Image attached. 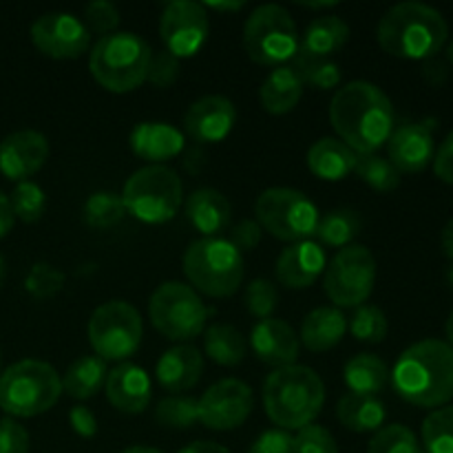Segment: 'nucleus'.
Instances as JSON below:
<instances>
[{
	"mask_svg": "<svg viewBox=\"0 0 453 453\" xmlns=\"http://www.w3.org/2000/svg\"><path fill=\"white\" fill-rule=\"evenodd\" d=\"M279 292L273 281L268 279H255L250 286L246 288V308L252 317L259 321L264 319H273V312L277 310Z\"/></svg>",
	"mask_w": 453,
	"mask_h": 453,
	"instance_id": "obj_44",
	"label": "nucleus"
},
{
	"mask_svg": "<svg viewBox=\"0 0 453 453\" xmlns=\"http://www.w3.org/2000/svg\"><path fill=\"white\" fill-rule=\"evenodd\" d=\"M237 122V109L224 96H203L188 106L184 128L199 144H215L226 140Z\"/></svg>",
	"mask_w": 453,
	"mask_h": 453,
	"instance_id": "obj_18",
	"label": "nucleus"
},
{
	"mask_svg": "<svg viewBox=\"0 0 453 453\" xmlns=\"http://www.w3.org/2000/svg\"><path fill=\"white\" fill-rule=\"evenodd\" d=\"M336 414H339L341 425H345L348 429L357 434L365 432H376L380 429V425L385 423V411L383 401H379L376 396H357V394H348L339 401L336 407Z\"/></svg>",
	"mask_w": 453,
	"mask_h": 453,
	"instance_id": "obj_32",
	"label": "nucleus"
},
{
	"mask_svg": "<svg viewBox=\"0 0 453 453\" xmlns=\"http://www.w3.org/2000/svg\"><path fill=\"white\" fill-rule=\"evenodd\" d=\"M447 58H449V62L453 65V40H451L449 47H447Z\"/></svg>",
	"mask_w": 453,
	"mask_h": 453,
	"instance_id": "obj_60",
	"label": "nucleus"
},
{
	"mask_svg": "<svg viewBox=\"0 0 453 453\" xmlns=\"http://www.w3.org/2000/svg\"><path fill=\"white\" fill-rule=\"evenodd\" d=\"M82 22L88 31H96L100 34V38H104V35L115 34V29L119 27V9L109 0H93L84 7Z\"/></svg>",
	"mask_w": 453,
	"mask_h": 453,
	"instance_id": "obj_45",
	"label": "nucleus"
},
{
	"mask_svg": "<svg viewBox=\"0 0 453 453\" xmlns=\"http://www.w3.org/2000/svg\"><path fill=\"white\" fill-rule=\"evenodd\" d=\"M206 354L215 363L226 367H234L246 357V341L242 332L226 323H212L206 330Z\"/></svg>",
	"mask_w": 453,
	"mask_h": 453,
	"instance_id": "obj_33",
	"label": "nucleus"
},
{
	"mask_svg": "<svg viewBox=\"0 0 453 453\" xmlns=\"http://www.w3.org/2000/svg\"><path fill=\"white\" fill-rule=\"evenodd\" d=\"M184 133L166 122H142L131 131V149L146 162H166L184 150Z\"/></svg>",
	"mask_w": 453,
	"mask_h": 453,
	"instance_id": "obj_24",
	"label": "nucleus"
},
{
	"mask_svg": "<svg viewBox=\"0 0 453 453\" xmlns=\"http://www.w3.org/2000/svg\"><path fill=\"white\" fill-rule=\"evenodd\" d=\"M449 25L438 9L425 3L394 4L379 22L376 38L394 58L429 60L447 42Z\"/></svg>",
	"mask_w": 453,
	"mask_h": 453,
	"instance_id": "obj_3",
	"label": "nucleus"
},
{
	"mask_svg": "<svg viewBox=\"0 0 453 453\" xmlns=\"http://www.w3.org/2000/svg\"><path fill=\"white\" fill-rule=\"evenodd\" d=\"M349 38L348 22L341 16H319L308 25L299 40V53L312 58H330Z\"/></svg>",
	"mask_w": 453,
	"mask_h": 453,
	"instance_id": "obj_29",
	"label": "nucleus"
},
{
	"mask_svg": "<svg viewBox=\"0 0 453 453\" xmlns=\"http://www.w3.org/2000/svg\"><path fill=\"white\" fill-rule=\"evenodd\" d=\"M354 171L367 186H372L379 193H389V190H396L401 186V173L394 168L389 159L380 157L376 153L357 155Z\"/></svg>",
	"mask_w": 453,
	"mask_h": 453,
	"instance_id": "obj_36",
	"label": "nucleus"
},
{
	"mask_svg": "<svg viewBox=\"0 0 453 453\" xmlns=\"http://www.w3.org/2000/svg\"><path fill=\"white\" fill-rule=\"evenodd\" d=\"M203 358L193 345H177L166 349L157 363V383L173 394L193 389L202 379Z\"/></svg>",
	"mask_w": 453,
	"mask_h": 453,
	"instance_id": "obj_23",
	"label": "nucleus"
},
{
	"mask_svg": "<svg viewBox=\"0 0 453 453\" xmlns=\"http://www.w3.org/2000/svg\"><path fill=\"white\" fill-rule=\"evenodd\" d=\"M122 453H162L159 449H153V447H128Z\"/></svg>",
	"mask_w": 453,
	"mask_h": 453,
	"instance_id": "obj_57",
	"label": "nucleus"
},
{
	"mask_svg": "<svg viewBox=\"0 0 453 453\" xmlns=\"http://www.w3.org/2000/svg\"><path fill=\"white\" fill-rule=\"evenodd\" d=\"M155 420L164 427L188 429L199 420L197 398L193 396H171L159 401L155 407Z\"/></svg>",
	"mask_w": 453,
	"mask_h": 453,
	"instance_id": "obj_39",
	"label": "nucleus"
},
{
	"mask_svg": "<svg viewBox=\"0 0 453 453\" xmlns=\"http://www.w3.org/2000/svg\"><path fill=\"white\" fill-rule=\"evenodd\" d=\"M13 211H12V202H9L7 195L0 190V239L4 237V234H9V230L13 228Z\"/></svg>",
	"mask_w": 453,
	"mask_h": 453,
	"instance_id": "obj_53",
	"label": "nucleus"
},
{
	"mask_svg": "<svg viewBox=\"0 0 453 453\" xmlns=\"http://www.w3.org/2000/svg\"><path fill=\"white\" fill-rule=\"evenodd\" d=\"M252 349L265 365L288 367L295 365L299 357V339L295 330L281 319H264L252 327Z\"/></svg>",
	"mask_w": 453,
	"mask_h": 453,
	"instance_id": "obj_21",
	"label": "nucleus"
},
{
	"mask_svg": "<svg viewBox=\"0 0 453 453\" xmlns=\"http://www.w3.org/2000/svg\"><path fill=\"white\" fill-rule=\"evenodd\" d=\"M295 453H339L334 436L321 425L299 429L295 438Z\"/></svg>",
	"mask_w": 453,
	"mask_h": 453,
	"instance_id": "obj_47",
	"label": "nucleus"
},
{
	"mask_svg": "<svg viewBox=\"0 0 453 453\" xmlns=\"http://www.w3.org/2000/svg\"><path fill=\"white\" fill-rule=\"evenodd\" d=\"M376 281V259L365 246L341 248L326 265L323 288L339 308H358L370 299Z\"/></svg>",
	"mask_w": 453,
	"mask_h": 453,
	"instance_id": "obj_13",
	"label": "nucleus"
},
{
	"mask_svg": "<svg viewBox=\"0 0 453 453\" xmlns=\"http://www.w3.org/2000/svg\"><path fill=\"white\" fill-rule=\"evenodd\" d=\"M31 40L44 56L56 60H73L88 49L91 31L73 13H44L31 25Z\"/></svg>",
	"mask_w": 453,
	"mask_h": 453,
	"instance_id": "obj_16",
	"label": "nucleus"
},
{
	"mask_svg": "<svg viewBox=\"0 0 453 453\" xmlns=\"http://www.w3.org/2000/svg\"><path fill=\"white\" fill-rule=\"evenodd\" d=\"M330 122L354 153H376L394 131V106L376 84L357 80L334 93Z\"/></svg>",
	"mask_w": 453,
	"mask_h": 453,
	"instance_id": "obj_1",
	"label": "nucleus"
},
{
	"mask_svg": "<svg viewBox=\"0 0 453 453\" xmlns=\"http://www.w3.org/2000/svg\"><path fill=\"white\" fill-rule=\"evenodd\" d=\"M62 286H65V274L53 268L51 264H44V261L35 264L25 279V290L38 301L56 296L62 290Z\"/></svg>",
	"mask_w": 453,
	"mask_h": 453,
	"instance_id": "obj_43",
	"label": "nucleus"
},
{
	"mask_svg": "<svg viewBox=\"0 0 453 453\" xmlns=\"http://www.w3.org/2000/svg\"><path fill=\"white\" fill-rule=\"evenodd\" d=\"M434 173L438 180L453 186V131L445 137L438 153H434Z\"/></svg>",
	"mask_w": 453,
	"mask_h": 453,
	"instance_id": "obj_51",
	"label": "nucleus"
},
{
	"mask_svg": "<svg viewBox=\"0 0 453 453\" xmlns=\"http://www.w3.org/2000/svg\"><path fill=\"white\" fill-rule=\"evenodd\" d=\"M106 398L124 414H140L150 403V379L140 365L122 363L106 376Z\"/></svg>",
	"mask_w": 453,
	"mask_h": 453,
	"instance_id": "obj_22",
	"label": "nucleus"
},
{
	"mask_svg": "<svg viewBox=\"0 0 453 453\" xmlns=\"http://www.w3.org/2000/svg\"><path fill=\"white\" fill-rule=\"evenodd\" d=\"M445 332H447V343H449L451 348H453V312L449 314V319H447Z\"/></svg>",
	"mask_w": 453,
	"mask_h": 453,
	"instance_id": "obj_58",
	"label": "nucleus"
},
{
	"mask_svg": "<svg viewBox=\"0 0 453 453\" xmlns=\"http://www.w3.org/2000/svg\"><path fill=\"white\" fill-rule=\"evenodd\" d=\"M60 394L62 379L56 367L44 361H18L0 376V407L16 418L44 414L56 405Z\"/></svg>",
	"mask_w": 453,
	"mask_h": 453,
	"instance_id": "obj_6",
	"label": "nucleus"
},
{
	"mask_svg": "<svg viewBox=\"0 0 453 453\" xmlns=\"http://www.w3.org/2000/svg\"><path fill=\"white\" fill-rule=\"evenodd\" d=\"M242 7L243 3H208V9H217V12H237Z\"/></svg>",
	"mask_w": 453,
	"mask_h": 453,
	"instance_id": "obj_56",
	"label": "nucleus"
},
{
	"mask_svg": "<svg viewBox=\"0 0 453 453\" xmlns=\"http://www.w3.org/2000/svg\"><path fill=\"white\" fill-rule=\"evenodd\" d=\"M434 119L394 128L388 140V159L398 173H420L429 166V162H434Z\"/></svg>",
	"mask_w": 453,
	"mask_h": 453,
	"instance_id": "obj_17",
	"label": "nucleus"
},
{
	"mask_svg": "<svg viewBox=\"0 0 453 453\" xmlns=\"http://www.w3.org/2000/svg\"><path fill=\"white\" fill-rule=\"evenodd\" d=\"M88 341L102 361H127L142 343L140 312L127 301L102 303L88 319Z\"/></svg>",
	"mask_w": 453,
	"mask_h": 453,
	"instance_id": "obj_12",
	"label": "nucleus"
},
{
	"mask_svg": "<svg viewBox=\"0 0 453 453\" xmlns=\"http://www.w3.org/2000/svg\"><path fill=\"white\" fill-rule=\"evenodd\" d=\"M295 62L296 73L303 80V87L319 88V91H327V88H336L341 82V66L332 62L330 58H312L305 53H296L292 58Z\"/></svg>",
	"mask_w": 453,
	"mask_h": 453,
	"instance_id": "obj_37",
	"label": "nucleus"
},
{
	"mask_svg": "<svg viewBox=\"0 0 453 453\" xmlns=\"http://www.w3.org/2000/svg\"><path fill=\"white\" fill-rule=\"evenodd\" d=\"M69 420L71 427L75 429V434H80L82 438H91L97 434V420L88 407H73L69 414Z\"/></svg>",
	"mask_w": 453,
	"mask_h": 453,
	"instance_id": "obj_52",
	"label": "nucleus"
},
{
	"mask_svg": "<svg viewBox=\"0 0 453 453\" xmlns=\"http://www.w3.org/2000/svg\"><path fill=\"white\" fill-rule=\"evenodd\" d=\"M153 51L142 35L115 31L93 47L88 69L100 87L111 93H128L146 82V71Z\"/></svg>",
	"mask_w": 453,
	"mask_h": 453,
	"instance_id": "obj_5",
	"label": "nucleus"
},
{
	"mask_svg": "<svg viewBox=\"0 0 453 453\" xmlns=\"http://www.w3.org/2000/svg\"><path fill=\"white\" fill-rule=\"evenodd\" d=\"M257 224L281 242H305L319 226V208L295 188H268L255 203Z\"/></svg>",
	"mask_w": 453,
	"mask_h": 453,
	"instance_id": "obj_10",
	"label": "nucleus"
},
{
	"mask_svg": "<svg viewBox=\"0 0 453 453\" xmlns=\"http://www.w3.org/2000/svg\"><path fill=\"white\" fill-rule=\"evenodd\" d=\"M206 7L193 0L168 3L159 18V35L175 58L195 56L208 40Z\"/></svg>",
	"mask_w": 453,
	"mask_h": 453,
	"instance_id": "obj_14",
	"label": "nucleus"
},
{
	"mask_svg": "<svg viewBox=\"0 0 453 453\" xmlns=\"http://www.w3.org/2000/svg\"><path fill=\"white\" fill-rule=\"evenodd\" d=\"M367 453H420L414 432L405 425H389L379 429L370 441Z\"/></svg>",
	"mask_w": 453,
	"mask_h": 453,
	"instance_id": "obj_42",
	"label": "nucleus"
},
{
	"mask_svg": "<svg viewBox=\"0 0 453 453\" xmlns=\"http://www.w3.org/2000/svg\"><path fill=\"white\" fill-rule=\"evenodd\" d=\"M29 434L13 418L0 420V453H29Z\"/></svg>",
	"mask_w": 453,
	"mask_h": 453,
	"instance_id": "obj_48",
	"label": "nucleus"
},
{
	"mask_svg": "<svg viewBox=\"0 0 453 453\" xmlns=\"http://www.w3.org/2000/svg\"><path fill=\"white\" fill-rule=\"evenodd\" d=\"M49 159V142L38 131H16L0 142V173L12 181H27Z\"/></svg>",
	"mask_w": 453,
	"mask_h": 453,
	"instance_id": "obj_19",
	"label": "nucleus"
},
{
	"mask_svg": "<svg viewBox=\"0 0 453 453\" xmlns=\"http://www.w3.org/2000/svg\"><path fill=\"white\" fill-rule=\"evenodd\" d=\"M230 202L215 188H199L186 202L188 221L206 237H215L230 224Z\"/></svg>",
	"mask_w": 453,
	"mask_h": 453,
	"instance_id": "obj_25",
	"label": "nucleus"
},
{
	"mask_svg": "<svg viewBox=\"0 0 453 453\" xmlns=\"http://www.w3.org/2000/svg\"><path fill=\"white\" fill-rule=\"evenodd\" d=\"M345 385L357 396H379L389 380V370L383 358L374 354H358L345 365Z\"/></svg>",
	"mask_w": 453,
	"mask_h": 453,
	"instance_id": "obj_30",
	"label": "nucleus"
},
{
	"mask_svg": "<svg viewBox=\"0 0 453 453\" xmlns=\"http://www.w3.org/2000/svg\"><path fill=\"white\" fill-rule=\"evenodd\" d=\"M447 281H449V286L453 288V265L449 268V273H447Z\"/></svg>",
	"mask_w": 453,
	"mask_h": 453,
	"instance_id": "obj_61",
	"label": "nucleus"
},
{
	"mask_svg": "<svg viewBox=\"0 0 453 453\" xmlns=\"http://www.w3.org/2000/svg\"><path fill=\"white\" fill-rule=\"evenodd\" d=\"M255 398L252 389L239 379H224L208 388L197 401L199 423L215 432H228L246 423Z\"/></svg>",
	"mask_w": 453,
	"mask_h": 453,
	"instance_id": "obj_15",
	"label": "nucleus"
},
{
	"mask_svg": "<svg viewBox=\"0 0 453 453\" xmlns=\"http://www.w3.org/2000/svg\"><path fill=\"white\" fill-rule=\"evenodd\" d=\"M357 155L345 142L336 137H323L308 150V168L326 181H339L354 171Z\"/></svg>",
	"mask_w": 453,
	"mask_h": 453,
	"instance_id": "obj_26",
	"label": "nucleus"
},
{
	"mask_svg": "<svg viewBox=\"0 0 453 453\" xmlns=\"http://www.w3.org/2000/svg\"><path fill=\"white\" fill-rule=\"evenodd\" d=\"M423 442L427 453H453V405L438 407L425 418Z\"/></svg>",
	"mask_w": 453,
	"mask_h": 453,
	"instance_id": "obj_38",
	"label": "nucleus"
},
{
	"mask_svg": "<svg viewBox=\"0 0 453 453\" xmlns=\"http://www.w3.org/2000/svg\"><path fill=\"white\" fill-rule=\"evenodd\" d=\"M106 376H109L106 361H102L100 357H80L66 370L62 379V392H66L75 401H87L104 388Z\"/></svg>",
	"mask_w": 453,
	"mask_h": 453,
	"instance_id": "obj_31",
	"label": "nucleus"
},
{
	"mask_svg": "<svg viewBox=\"0 0 453 453\" xmlns=\"http://www.w3.org/2000/svg\"><path fill=\"white\" fill-rule=\"evenodd\" d=\"M261 226L252 219H243L239 221L237 226L233 228V234H230L228 242L237 248L239 252H248V250H255L261 242Z\"/></svg>",
	"mask_w": 453,
	"mask_h": 453,
	"instance_id": "obj_50",
	"label": "nucleus"
},
{
	"mask_svg": "<svg viewBox=\"0 0 453 453\" xmlns=\"http://www.w3.org/2000/svg\"><path fill=\"white\" fill-rule=\"evenodd\" d=\"M303 96V80L292 65L277 66L259 88V100L268 113L286 115L299 104Z\"/></svg>",
	"mask_w": 453,
	"mask_h": 453,
	"instance_id": "obj_27",
	"label": "nucleus"
},
{
	"mask_svg": "<svg viewBox=\"0 0 453 453\" xmlns=\"http://www.w3.org/2000/svg\"><path fill=\"white\" fill-rule=\"evenodd\" d=\"M326 403L321 376L305 365L277 367L265 379L264 405L279 429H303L312 425Z\"/></svg>",
	"mask_w": 453,
	"mask_h": 453,
	"instance_id": "obj_4",
	"label": "nucleus"
},
{
	"mask_svg": "<svg viewBox=\"0 0 453 453\" xmlns=\"http://www.w3.org/2000/svg\"><path fill=\"white\" fill-rule=\"evenodd\" d=\"M12 211L13 217L22 219L25 224H34L40 217L44 215V208H47V195L40 188L35 181H18V186L13 188L12 197Z\"/></svg>",
	"mask_w": 453,
	"mask_h": 453,
	"instance_id": "obj_40",
	"label": "nucleus"
},
{
	"mask_svg": "<svg viewBox=\"0 0 453 453\" xmlns=\"http://www.w3.org/2000/svg\"><path fill=\"white\" fill-rule=\"evenodd\" d=\"M184 199L181 180L173 168L150 164L128 177L122 202L127 212L144 224H164L177 215Z\"/></svg>",
	"mask_w": 453,
	"mask_h": 453,
	"instance_id": "obj_8",
	"label": "nucleus"
},
{
	"mask_svg": "<svg viewBox=\"0 0 453 453\" xmlns=\"http://www.w3.org/2000/svg\"><path fill=\"white\" fill-rule=\"evenodd\" d=\"M327 257L319 242H296L279 255L277 279L281 286L301 290L310 288L323 273H326Z\"/></svg>",
	"mask_w": 453,
	"mask_h": 453,
	"instance_id": "obj_20",
	"label": "nucleus"
},
{
	"mask_svg": "<svg viewBox=\"0 0 453 453\" xmlns=\"http://www.w3.org/2000/svg\"><path fill=\"white\" fill-rule=\"evenodd\" d=\"M358 233H361V217L354 211H349V208H339V211L327 212L326 217L319 219L317 230H314L319 243L330 248L352 246Z\"/></svg>",
	"mask_w": 453,
	"mask_h": 453,
	"instance_id": "obj_34",
	"label": "nucleus"
},
{
	"mask_svg": "<svg viewBox=\"0 0 453 453\" xmlns=\"http://www.w3.org/2000/svg\"><path fill=\"white\" fill-rule=\"evenodd\" d=\"M345 332H348L345 314L339 308L323 305V308L312 310L303 319L301 339H303L305 348L310 352H327V349L336 348L343 341Z\"/></svg>",
	"mask_w": 453,
	"mask_h": 453,
	"instance_id": "obj_28",
	"label": "nucleus"
},
{
	"mask_svg": "<svg viewBox=\"0 0 453 453\" xmlns=\"http://www.w3.org/2000/svg\"><path fill=\"white\" fill-rule=\"evenodd\" d=\"M4 279H7V261H4L3 252H0V288H3Z\"/></svg>",
	"mask_w": 453,
	"mask_h": 453,
	"instance_id": "obj_59",
	"label": "nucleus"
},
{
	"mask_svg": "<svg viewBox=\"0 0 453 453\" xmlns=\"http://www.w3.org/2000/svg\"><path fill=\"white\" fill-rule=\"evenodd\" d=\"M441 243H442V252H445L449 259H453V219L447 221V226L442 228Z\"/></svg>",
	"mask_w": 453,
	"mask_h": 453,
	"instance_id": "obj_55",
	"label": "nucleus"
},
{
	"mask_svg": "<svg viewBox=\"0 0 453 453\" xmlns=\"http://www.w3.org/2000/svg\"><path fill=\"white\" fill-rule=\"evenodd\" d=\"M248 453H295V438L283 429H270L257 438Z\"/></svg>",
	"mask_w": 453,
	"mask_h": 453,
	"instance_id": "obj_49",
	"label": "nucleus"
},
{
	"mask_svg": "<svg viewBox=\"0 0 453 453\" xmlns=\"http://www.w3.org/2000/svg\"><path fill=\"white\" fill-rule=\"evenodd\" d=\"M184 273L203 295L215 299L230 296L243 281V255L228 239H197L186 248Z\"/></svg>",
	"mask_w": 453,
	"mask_h": 453,
	"instance_id": "obj_7",
	"label": "nucleus"
},
{
	"mask_svg": "<svg viewBox=\"0 0 453 453\" xmlns=\"http://www.w3.org/2000/svg\"><path fill=\"white\" fill-rule=\"evenodd\" d=\"M394 389L407 403L425 410L453 398V348L447 341L425 339L410 345L392 372Z\"/></svg>",
	"mask_w": 453,
	"mask_h": 453,
	"instance_id": "obj_2",
	"label": "nucleus"
},
{
	"mask_svg": "<svg viewBox=\"0 0 453 453\" xmlns=\"http://www.w3.org/2000/svg\"><path fill=\"white\" fill-rule=\"evenodd\" d=\"M155 330L171 341H188L203 332L208 310L197 292L181 281H166L153 292L149 303Z\"/></svg>",
	"mask_w": 453,
	"mask_h": 453,
	"instance_id": "obj_11",
	"label": "nucleus"
},
{
	"mask_svg": "<svg viewBox=\"0 0 453 453\" xmlns=\"http://www.w3.org/2000/svg\"><path fill=\"white\" fill-rule=\"evenodd\" d=\"M180 453H230L226 447L217 445V442H208V441H197L193 445L184 447Z\"/></svg>",
	"mask_w": 453,
	"mask_h": 453,
	"instance_id": "obj_54",
	"label": "nucleus"
},
{
	"mask_svg": "<svg viewBox=\"0 0 453 453\" xmlns=\"http://www.w3.org/2000/svg\"><path fill=\"white\" fill-rule=\"evenodd\" d=\"M84 221H87L91 228L106 230L118 226L119 221L127 215V208H124L122 195L111 193V190H100V193H93L91 197L84 202Z\"/></svg>",
	"mask_w": 453,
	"mask_h": 453,
	"instance_id": "obj_35",
	"label": "nucleus"
},
{
	"mask_svg": "<svg viewBox=\"0 0 453 453\" xmlns=\"http://www.w3.org/2000/svg\"><path fill=\"white\" fill-rule=\"evenodd\" d=\"M349 330L363 343H380L388 336V317L376 305H358L349 321Z\"/></svg>",
	"mask_w": 453,
	"mask_h": 453,
	"instance_id": "obj_41",
	"label": "nucleus"
},
{
	"mask_svg": "<svg viewBox=\"0 0 453 453\" xmlns=\"http://www.w3.org/2000/svg\"><path fill=\"white\" fill-rule=\"evenodd\" d=\"M180 78V58L173 56L171 51H157L150 56L149 71H146V80L157 88H168L171 84L177 82Z\"/></svg>",
	"mask_w": 453,
	"mask_h": 453,
	"instance_id": "obj_46",
	"label": "nucleus"
},
{
	"mask_svg": "<svg viewBox=\"0 0 453 453\" xmlns=\"http://www.w3.org/2000/svg\"><path fill=\"white\" fill-rule=\"evenodd\" d=\"M299 31L295 18L281 4H261L243 25V49L255 62L283 66L299 53Z\"/></svg>",
	"mask_w": 453,
	"mask_h": 453,
	"instance_id": "obj_9",
	"label": "nucleus"
}]
</instances>
